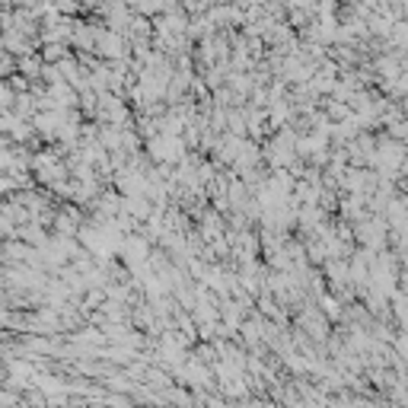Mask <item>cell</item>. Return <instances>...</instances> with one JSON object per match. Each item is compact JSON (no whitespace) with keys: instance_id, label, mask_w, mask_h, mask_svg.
Here are the masks:
<instances>
[{"instance_id":"obj_1","label":"cell","mask_w":408,"mask_h":408,"mask_svg":"<svg viewBox=\"0 0 408 408\" xmlns=\"http://www.w3.org/2000/svg\"><path fill=\"white\" fill-rule=\"evenodd\" d=\"M16 240L19 243H26V246H45V230H42V223H36V220H29V223H23V227H16Z\"/></svg>"},{"instance_id":"obj_2","label":"cell","mask_w":408,"mask_h":408,"mask_svg":"<svg viewBox=\"0 0 408 408\" xmlns=\"http://www.w3.org/2000/svg\"><path fill=\"white\" fill-rule=\"evenodd\" d=\"M32 128H36L42 138H54L61 128V115L58 112H39L36 118H32Z\"/></svg>"},{"instance_id":"obj_3","label":"cell","mask_w":408,"mask_h":408,"mask_svg":"<svg viewBox=\"0 0 408 408\" xmlns=\"http://www.w3.org/2000/svg\"><path fill=\"white\" fill-rule=\"evenodd\" d=\"M42 61H64V49H61V45H45L42 49Z\"/></svg>"},{"instance_id":"obj_4","label":"cell","mask_w":408,"mask_h":408,"mask_svg":"<svg viewBox=\"0 0 408 408\" xmlns=\"http://www.w3.org/2000/svg\"><path fill=\"white\" fill-rule=\"evenodd\" d=\"M6 49H4V32H0V54H4Z\"/></svg>"}]
</instances>
